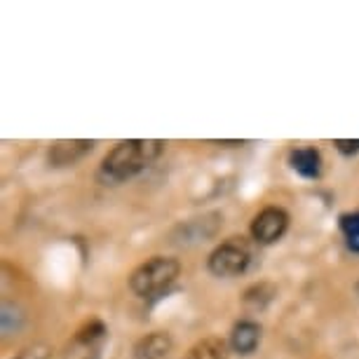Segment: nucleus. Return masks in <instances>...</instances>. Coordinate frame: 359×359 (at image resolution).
I'll return each instance as SVG.
<instances>
[{
  "label": "nucleus",
  "mask_w": 359,
  "mask_h": 359,
  "mask_svg": "<svg viewBox=\"0 0 359 359\" xmlns=\"http://www.w3.org/2000/svg\"><path fill=\"white\" fill-rule=\"evenodd\" d=\"M162 148H165V144L158 139L123 141L101 162V179H104V184L111 186L125 184V181L139 176L146 167H151L155 158L162 153Z\"/></svg>",
  "instance_id": "nucleus-1"
},
{
  "label": "nucleus",
  "mask_w": 359,
  "mask_h": 359,
  "mask_svg": "<svg viewBox=\"0 0 359 359\" xmlns=\"http://www.w3.org/2000/svg\"><path fill=\"white\" fill-rule=\"evenodd\" d=\"M179 261L169 256H153L151 261L141 263L130 277V289L139 298H155L172 287L179 277Z\"/></svg>",
  "instance_id": "nucleus-2"
},
{
  "label": "nucleus",
  "mask_w": 359,
  "mask_h": 359,
  "mask_svg": "<svg viewBox=\"0 0 359 359\" xmlns=\"http://www.w3.org/2000/svg\"><path fill=\"white\" fill-rule=\"evenodd\" d=\"M249 263H252V252L249 245L242 237H230V240L221 242L219 247L209 254V273L216 277H237L247 273Z\"/></svg>",
  "instance_id": "nucleus-3"
},
{
  "label": "nucleus",
  "mask_w": 359,
  "mask_h": 359,
  "mask_svg": "<svg viewBox=\"0 0 359 359\" xmlns=\"http://www.w3.org/2000/svg\"><path fill=\"white\" fill-rule=\"evenodd\" d=\"M108 329L101 320H90L76 331L71 343L66 345V359H99L106 345Z\"/></svg>",
  "instance_id": "nucleus-4"
},
{
  "label": "nucleus",
  "mask_w": 359,
  "mask_h": 359,
  "mask_svg": "<svg viewBox=\"0 0 359 359\" xmlns=\"http://www.w3.org/2000/svg\"><path fill=\"white\" fill-rule=\"evenodd\" d=\"M289 228V214L282 207H266L252 221V237L259 245H275Z\"/></svg>",
  "instance_id": "nucleus-5"
},
{
  "label": "nucleus",
  "mask_w": 359,
  "mask_h": 359,
  "mask_svg": "<svg viewBox=\"0 0 359 359\" xmlns=\"http://www.w3.org/2000/svg\"><path fill=\"white\" fill-rule=\"evenodd\" d=\"M174 348V341L167 331H151L141 336L132 348L134 359H165Z\"/></svg>",
  "instance_id": "nucleus-6"
},
{
  "label": "nucleus",
  "mask_w": 359,
  "mask_h": 359,
  "mask_svg": "<svg viewBox=\"0 0 359 359\" xmlns=\"http://www.w3.org/2000/svg\"><path fill=\"white\" fill-rule=\"evenodd\" d=\"M92 148H94V141H83V139L54 141L50 148V165H54V167L76 165V162L83 160L87 153H92Z\"/></svg>",
  "instance_id": "nucleus-7"
},
{
  "label": "nucleus",
  "mask_w": 359,
  "mask_h": 359,
  "mask_svg": "<svg viewBox=\"0 0 359 359\" xmlns=\"http://www.w3.org/2000/svg\"><path fill=\"white\" fill-rule=\"evenodd\" d=\"M261 343V327L252 320H242L233 327V334H230V348H233L237 355H252V352L259 348Z\"/></svg>",
  "instance_id": "nucleus-8"
},
{
  "label": "nucleus",
  "mask_w": 359,
  "mask_h": 359,
  "mask_svg": "<svg viewBox=\"0 0 359 359\" xmlns=\"http://www.w3.org/2000/svg\"><path fill=\"white\" fill-rule=\"evenodd\" d=\"M289 162L294 172L306 176V179H317L322 174V155L315 148H294L289 155Z\"/></svg>",
  "instance_id": "nucleus-9"
},
{
  "label": "nucleus",
  "mask_w": 359,
  "mask_h": 359,
  "mask_svg": "<svg viewBox=\"0 0 359 359\" xmlns=\"http://www.w3.org/2000/svg\"><path fill=\"white\" fill-rule=\"evenodd\" d=\"M186 359H228V343L223 338H202L188 350Z\"/></svg>",
  "instance_id": "nucleus-10"
},
{
  "label": "nucleus",
  "mask_w": 359,
  "mask_h": 359,
  "mask_svg": "<svg viewBox=\"0 0 359 359\" xmlns=\"http://www.w3.org/2000/svg\"><path fill=\"white\" fill-rule=\"evenodd\" d=\"M338 226H341V233L345 237V245H348L350 252L359 254V212H348L338 219Z\"/></svg>",
  "instance_id": "nucleus-11"
},
{
  "label": "nucleus",
  "mask_w": 359,
  "mask_h": 359,
  "mask_svg": "<svg viewBox=\"0 0 359 359\" xmlns=\"http://www.w3.org/2000/svg\"><path fill=\"white\" fill-rule=\"evenodd\" d=\"M273 296H275V289L270 287V284H254L252 289H247L242 303H245L249 310H263L273 301Z\"/></svg>",
  "instance_id": "nucleus-12"
},
{
  "label": "nucleus",
  "mask_w": 359,
  "mask_h": 359,
  "mask_svg": "<svg viewBox=\"0 0 359 359\" xmlns=\"http://www.w3.org/2000/svg\"><path fill=\"white\" fill-rule=\"evenodd\" d=\"M47 357H50V348H45V345H31V348L22 350L12 359H47Z\"/></svg>",
  "instance_id": "nucleus-13"
},
{
  "label": "nucleus",
  "mask_w": 359,
  "mask_h": 359,
  "mask_svg": "<svg viewBox=\"0 0 359 359\" xmlns=\"http://www.w3.org/2000/svg\"><path fill=\"white\" fill-rule=\"evenodd\" d=\"M334 146L341 151L343 155H352V153H359V139L355 141H348V139H336Z\"/></svg>",
  "instance_id": "nucleus-14"
}]
</instances>
